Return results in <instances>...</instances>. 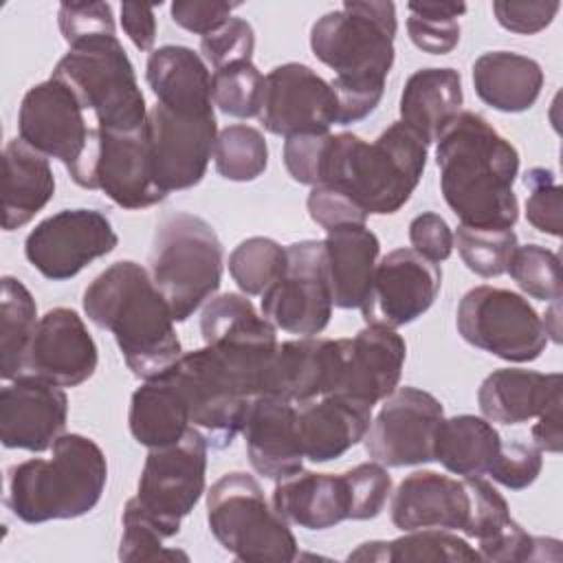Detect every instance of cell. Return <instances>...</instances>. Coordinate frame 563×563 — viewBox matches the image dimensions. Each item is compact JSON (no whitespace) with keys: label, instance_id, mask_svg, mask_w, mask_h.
Segmentation results:
<instances>
[{"label":"cell","instance_id":"40","mask_svg":"<svg viewBox=\"0 0 563 563\" xmlns=\"http://www.w3.org/2000/svg\"><path fill=\"white\" fill-rule=\"evenodd\" d=\"M453 246L471 273L490 279L508 271L519 242L512 229H473L460 224L453 233Z\"/></svg>","mask_w":563,"mask_h":563},{"label":"cell","instance_id":"24","mask_svg":"<svg viewBox=\"0 0 563 563\" xmlns=\"http://www.w3.org/2000/svg\"><path fill=\"white\" fill-rule=\"evenodd\" d=\"M389 512L391 523L402 532L420 528L462 532L471 512V495L464 479L435 471H413L391 493Z\"/></svg>","mask_w":563,"mask_h":563},{"label":"cell","instance_id":"17","mask_svg":"<svg viewBox=\"0 0 563 563\" xmlns=\"http://www.w3.org/2000/svg\"><path fill=\"white\" fill-rule=\"evenodd\" d=\"M440 288V264L413 249H394L378 260L361 314L365 323L396 330L420 319L433 306Z\"/></svg>","mask_w":563,"mask_h":563},{"label":"cell","instance_id":"19","mask_svg":"<svg viewBox=\"0 0 563 563\" xmlns=\"http://www.w3.org/2000/svg\"><path fill=\"white\" fill-rule=\"evenodd\" d=\"M97 363L99 350L84 319L73 308L57 306L40 317L20 374L59 387H77L92 378Z\"/></svg>","mask_w":563,"mask_h":563},{"label":"cell","instance_id":"45","mask_svg":"<svg viewBox=\"0 0 563 563\" xmlns=\"http://www.w3.org/2000/svg\"><path fill=\"white\" fill-rule=\"evenodd\" d=\"M350 490V519L365 521L383 512L391 497V475L378 462H363L343 473Z\"/></svg>","mask_w":563,"mask_h":563},{"label":"cell","instance_id":"27","mask_svg":"<svg viewBox=\"0 0 563 563\" xmlns=\"http://www.w3.org/2000/svg\"><path fill=\"white\" fill-rule=\"evenodd\" d=\"M273 508L306 530H328L350 519V490L341 475L297 471L275 482Z\"/></svg>","mask_w":563,"mask_h":563},{"label":"cell","instance_id":"7","mask_svg":"<svg viewBox=\"0 0 563 563\" xmlns=\"http://www.w3.org/2000/svg\"><path fill=\"white\" fill-rule=\"evenodd\" d=\"M53 79L66 84L97 128L134 132L147 123V103L134 66L117 35H99L68 46L55 64Z\"/></svg>","mask_w":563,"mask_h":563},{"label":"cell","instance_id":"13","mask_svg":"<svg viewBox=\"0 0 563 563\" xmlns=\"http://www.w3.org/2000/svg\"><path fill=\"white\" fill-rule=\"evenodd\" d=\"M119 235L97 209H62L44 218L24 240L29 264L51 282L79 275L90 262L112 253Z\"/></svg>","mask_w":563,"mask_h":563},{"label":"cell","instance_id":"48","mask_svg":"<svg viewBox=\"0 0 563 563\" xmlns=\"http://www.w3.org/2000/svg\"><path fill=\"white\" fill-rule=\"evenodd\" d=\"M57 24L68 46L99 35H117L110 2H62Z\"/></svg>","mask_w":563,"mask_h":563},{"label":"cell","instance_id":"16","mask_svg":"<svg viewBox=\"0 0 563 563\" xmlns=\"http://www.w3.org/2000/svg\"><path fill=\"white\" fill-rule=\"evenodd\" d=\"M147 136L156 185L165 194L191 189L205 178L213 156L216 114H176L154 103L147 112Z\"/></svg>","mask_w":563,"mask_h":563},{"label":"cell","instance_id":"23","mask_svg":"<svg viewBox=\"0 0 563 563\" xmlns=\"http://www.w3.org/2000/svg\"><path fill=\"white\" fill-rule=\"evenodd\" d=\"M249 462L266 479H284L303 468V449L292 402L260 394L242 427Z\"/></svg>","mask_w":563,"mask_h":563},{"label":"cell","instance_id":"28","mask_svg":"<svg viewBox=\"0 0 563 563\" xmlns=\"http://www.w3.org/2000/svg\"><path fill=\"white\" fill-rule=\"evenodd\" d=\"M328 282L334 308H363L380 255L378 235L367 224H345L325 231Z\"/></svg>","mask_w":563,"mask_h":563},{"label":"cell","instance_id":"54","mask_svg":"<svg viewBox=\"0 0 563 563\" xmlns=\"http://www.w3.org/2000/svg\"><path fill=\"white\" fill-rule=\"evenodd\" d=\"M409 242L416 253L431 262H444L453 253V231L435 211H422L409 222Z\"/></svg>","mask_w":563,"mask_h":563},{"label":"cell","instance_id":"30","mask_svg":"<svg viewBox=\"0 0 563 563\" xmlns=\"http://www.w3.org/2000/svg\"><path fill=\"white\" fill-rule=\"evenodd\" d=\"M2 229L15 231L29 224L53 198L55 176L48 156L22 139H11L2 150Z\"/></svg>","mask_w":563,"mask_h":563},{"label":"cell","instance_id":"35","mask_svg":"<svg viewBox=\"0 0 563 563\" xmlns=\"http://www.w3.org/2000/svg\"><path fill=\"white\" fill-rule=\"evenodd\" d=\"M347 561H380V563H475L479 552L455 530L420 528L409 530L391 541H365Z\"/></svg>","mask_w":563,"mask_h":563},{"label":"cell","instance_id":"8","mask_svg":"<svg viewBox=\"0 0 563 563\" xmlns=\"http://www.w3.org/2000/svg\"><path fill=\"white\" fill-rule=\"evenodd\" d=\"M207 523L216 541L238 561H295L290 523L268 506L260 482L244 471L224 473L207 490Z\"/></svg>","mask_w":563,"mask_h":563},{"label":"cell","instance_id":"33","mask_svg":"<svg viewBox=\"0 0 563 563\" xmlns=\"http://www.w3.org/2000/svg\"><path fill=\"white\" fill-rule=\"evenodd\" d=\"M128 427L139 444L154 449L178 442L194 424L183 394L165 374H161L134 389Z\"/></svg>","mask_w":563,"mask_h":563},{"label":"cell","instance_id":"44","mask_svg":"<svg viewBox=\"0 0 563 563\" xmlns=\"http://www.w3.org/2000/svg\"><path fill=\"white\" fill-rule=\"evenodd\" d=\"M121 523H123L121 543H119L121 561H163V559L189 561V556L183 550H172L163 545L165 541L163 532L136 508L132 499H128L123 506Z\"/></svg>","mask_w":563,"mask_h":563},{"label":"cell","instance_id":"39","mask_svg":"<svg viewBox=\"0 0 563 563\" xmlns=\"http://www.w3.org/2000/svg\"><path fill=\"white\" fill-rule=\"evenodd\" d=\"M407 33L413 46L429 55H446L460 44L464 2H407Z\"/></svg>","mask_w":563,"mask_h":563},{"label":"cell","instance_id":"36","mask_svg":"<svg viewBox=\"0 0 563 563\" xmlns=\"http://www.w3.org/2000/svg\"><path fill=\"white\" fill-rule=\"evenodd\" d=\"M0 288V376L13 380L40 319L31 290L18 277L4 275Z\"/></svg>","mask_w":563,"mask_h":563},{"label":"cell","instance_id":"2","mask_svg":"<svg viewBox=\"0 0 563 563\" xmlns=\"http://www.w3.org/2000/svg\"><path fill=\"white\" fill-rule=\"evenodd\" d=\"M396 4L385 0H345L310 26L314 57L334 70L339 125L363 121L378 108L396 57Z\"/></svg>","mask_w":563,"mask_h":563},{"label":"cell","instance_id":"31","mask_svg":"<svg viewBox=\"0 0 563 563\" xmlns=\"http://www.w3.org/2000/svg\"><path fill=\"white\" fill-rule=\"evenodd\" d=\"M477 97L499 112L530 110L543 88L541 64L512 51H488L473 62Z\"/></svg>","mask_w":563,"mask_h":563},{"label":"cell","instance_id":"32","mask_svg":"<svg viewBox=\"0 0 563 563\" xmlns=\"http://www.w3.org/2000/svg\"><path fill=\"white\" fill-rule=\"evenodd\" d=\"M462 75L455 68H420L400 92V121L422 136L427 145L435 143L449 121L462 110Z\"/></svg>","mask_w":563,"mask_h":563},{"label":"cell","instance_id":"43","mask_svg":"<svg viewBox=\"0 0 563 563\" xmlns=\"http://www.w3.org/2000/svg\"><path fill=\"white\" fill-rule=\"evenodd\" d=\"M464 484L471 495V512L462 532L477 539L479 550L501 539L508 530L517 526V521L510 515L508 501L490 482H486L484 477H464Z\"/></svg>","mask_w":563,"mask_h":563},{"label":"cell","instance_id":"15","mask_svg":"<svg viewBox=\"0 0 563 563\" xmlns=\"http://www.w3.org/2000/svg\"><path fill=\"white\" fill-rule=\"evenodd\" d=\"M336 95L321 75L299 62L275 66L264 77L260 123L271 134L290 139L299 134H325L336 123Z\"/></svg>","mask_w":563,"mask_h":563},{"label":"cell","instance_id":"56","mask_svg":"<svg viewBox=\"0 0 563 563\" xmlns=\"http://www.w3.org/2000/svg\"><path fill=\"white\" fill-rule=\"evenodd\" d=\"M561 400L556 398L552 400L537 418L534 427H532V444L539 451L545 453H561V444H563V431H561Z\"/></svg>","mask_w":563,"mask_h":563},{"label":"cell","instance_id":"3","mask_svg":"<svg viewBox=\"0 0 563 563\" xmlns=\"http://www.w3.org/2000/svg\"><path fill=\"white\" fill-rule=\"evenodd\" d=\"M86 317L112 332L128 369L143 380L161 376L183 354L172 310L147 268L121 260L84 290Z\"/></svg>","mask_w":563,"mask_h":563},{"label":"cell","instance_id":"9","mask_svg":"<svg viewBox=\"0 0 563 563\" xmlns=\"http://www.w3.org/2000/svg\"><path fill=\"white\" fill-rule=\"evenodd\" d=\"M66 172L75 185L103 191L121 209H147L167 198L154 180L147 123L134 132L90 128L81 156Z\"/></svg>","mask_w":563,"mask_h":563},{"label":"cell","instance_id":"25","mask_svg":"<svg viewBox=\"0 0 563 563\" xmlns=\"http://www.w3.org/2000/svg\"><path fill=\"white\" fill-rule=\"evenodd\" d=\"M372 424V407L341 394L319 396L297 409L303 457L314 464L332 462L356 446Z\"/></svg>","mask_w":563,"mask_h":563},{"label":"cell","instance_id":"53","mask_svg":"<svg viewBox=\"0 0 563 563\" xmlns=\"http://www.w3.org/2000/svg\"><path fill=\"white\" fill-rule=\"evenodd\" d=\"M238 7L240 2L224 0H176L169 7V15L174 24L202 37L222 26Z\"/></svg>","mask_w":563,"mask_h":563},{"label":"cell","instance_id":"10","mask_svg":"<svg viewBox=\"0 0 563 563\" xmlns=\"http://www.w3.org/2000/svg\"><path fill=\"white\" fill-rule=\"evenodd\" d=\"M207 451L209 442L198 427H189L178 442L147 451L132 501L165 539L180 532L183 517L205 493Z\"/></svg>","mask_w":563,"mask_h":563},{"label":"cell","instance_id":"21","mask_svg":"<svg viewBox=\"0 0 563 563\" xmlns=\"http://www.w3.org/2000/svg\"><path fill=\"white\" fill-rule=\"evenodd\" d=\"M407 343L385 325L367 323L352 339H341V372L334 394L374 409L400 383Z\"/></svg>","mask_w":563,"mask_h":563},{"label":"cell","instance_id":"6","mask_svg":"<svg viewBox=\"0 0 563 563\" xmlns=\"http://www.w3.org/2000/svg\"><path fill=\"white\" fill-rule=\"evenodd\" d=\"M150 275L174 321H187L222 282V242L216 229L189 211L165 213L152 238Z\"/></svg>","mask_w":563,"mask_h":563},{"label":"cell","instance_id":"42","mask_svg":"<svg viewBox=\"0 0 563 563\" xmlns=\"http://www.w3.org/2000/svg\"><path fill=\"white\" fill-rule=\"evenodd\" d=\"M506 273L528 297L545 303L561 301V260L554 251L541 244L517 246Z\"/></svg>","mask_w":563,"mask_h":563},{"label":"cell","instance_id":"37","mask_svg":"<svg viewBox=\"0 0 563 563\" xmlns=\"http://www.w3.org/2000/svg\"><path fill=\"white\" fill-rule=\"evenodd\" d=\"M216 172L231 183L257 180L268 167L264 134L246 123H231L218 132L213 147Z\"/></svg>","mask_w":563,"mask_h":563},{"label":"cell","instance_id":"29","mask_svg":"<svg viewBox=\"0 0 563 563\" xmlns=\"http://www.w3.org/2000/svg\"><path fill=\"white\" fill-rule=\"evenodd\" d=\"M561 383L559 372L543 374L521 367H501L482 380L477 405L490 422L521 424L537 418L552 400L561 398Z\"/></svg>","mask_w":563,"mask_h":563},{"label":"cell","instance_id":"55","mask_svg":"<svg viewBox=\"0 0 563 563\" xmlns=\"http://www.w3.org/2000/svg\"><path fill=\"white\" fill-rule=\"evenodd\" d=\"M121 26L130 42L139 51H152L156 42V18L152 4L123 2L121 4Z\"/></svg>","mask_w":563,"mask_h":563},{"label":"cell","instance_id":"57","mask_svg":"<svg viewBox=\"0 0 563 563\" xmlns=\"http://www.w3.org/2000/svg\"><path fill=\"white\" fill-rule=\"evenodd\" d=\"M541 321H543L548 339H552L559 345L563 341V336H561V301H552L550 308L545 310V314L541 317Z\"/></svg>","mask_w":563,"mask_h":563},{"label":"cell","instance_id":"26","mask_svg":"<svg viewBox=\"0 0 563 563\" xmlns=\"http://www.w3.org/2000/svg\"><path fill=\"white\" fill-rule=\"evenodd\" d=\"M145 79L156 103L176 114L198 117L213 112L211 70L202 55L189 46L165 44L154 48L145 64Z\"/></svg>","mask_w":563,"mask_h":563},{"label":"cell","instance_id":"50","mask_svg":"<svg viewBox=\"0 0 563 563\" xmlns=\"http://www.w3.org/2000/svg\"><path fill=\"white\" fill-rule=\"evenodd\" d=\"M308 216L314 224H319L325 231H332L336 227L345 224H365L367 213L341 189L317 185L310 189L306 198Z\"/></svg>","mask_w":563,"mask_h":563},{"label":"cell","instance_id":"46","mask_svg":"<svg viewBox=\"0 0 563 563\" xmlns=\"http://www.w3.org/2000/svg\"><path fill=\"white\" fill-rule=\"evenodd\" d=\"M523 185L530 189L526 198V220L537 231L561 238L563 187L556 183L554 172L545 167H532L523 174Z\"/></svg>","mask_w":563,"mask_h":563},{"label":"cell","instance_id":"47","mask_svg":"<svg viewBox=\"0 0 563 563\" xmlns=\"http://www.w3.org/2000/svg\"><path fill=\"white\" fill-rule=\"evenodd\" d=\"M255 51V31L244 18H229L222 26L200 37L202 59L213 66V70L235 64L251 62Z\"/></svg>","mask_w":563,"mask_h":563},{"label":"cell","instance_id":"38","mask_svg":"<svg viewBox=\"0 0 563 563\" xmlns=\"http://www.w3.org/2000/svg\"><path fill=\"white\" fill-rule=\"evenodd\" d=\"M286 246L273 238L242 240L229 255V273L246 297L264 295L286 271Z\"/></svg>","mask_w":563,"mask_h":563},{"label":"cell","instance_id":"51","mask_svg":"<svg viewBox=\"0 0 563 563\" xmlns=\"http://www.w3.org/2000/svg\"><path fill=\"white\" fill-rule=\"evenodd\" d=\"M559 9H561V2L556 0H528V2L495 0L493 2V13L499 26L519 35H534L545 26H550Z\"/></svg>","mask_w":563,"mask_h":563},{"label":"cell","instance_id":"5","mask_svg":"<svg viewBox=\"0 0 563 563\" xmlns=\"http://www.w3.org/2000/svg\"><path fill=\"white\" fill-rule=\"evenodd\" d=\"M108 460L101 446L81 433H64L51 457H31L7 471L4 504L24 523L77 519L101 499Z\"/></svg>","mask_w":563,"mask_h":563},{"label":"cell","instance_id":"14","mask_svg":"<svg viewBox=\"0 0 563 563\" xmlns=\"http://www.w3.org/2000/svg\"><path fill=\"white\" fill-rule=\"evenodd\" d=\"M444 420L442 402L418 387H396L380 405L363 438L365 453L387 466H416L433 462V442Z\"/></svg>","mask_w":563,"mask_h":563},{"label":"cell","instance_id":"11","mask_svg":"<svg viewBox=\"0 0 563 563\" xmlns=\"http://www.w3.org/2000/svg\"><path fill=\"white\" fill-rule=\"evenodd\" d=\"M455 328L468 345L508 363L537 361L550 341L541 314L523 295L486 284L460 299Z\"/></svg>","mask_w":563,"mask_h":563},{"label":"cell","instance_id":"1","mask_svg":"<svg viewBox=\"0 0 563 563\" xmlns=\"http://www.w3.org/2000/svg\"><path fill=\"white\" fill-rule=\"evenodd\" d=\"M440 191L460 224L512 229L519 218V152L482 114L460 110L435 141Z\"/></svg>","mask_w":563,"mask_h":563},{"label":"cell","instance_id":"18","mask_svg":"<svg viewBox=\"0 0 563 563\" xmlns=\"http://www.w3.org/2000/svg\"><path fill=\"white\" fill-rule=\"evenodd\" d=\"M18 134L26 145L48 158H57L68 169L81 156L90 128L73 90L48 77L24 92Z\"/></svg>","mask_w":563,"mask_h":563},{"label":"cell","instance_id":"52","mask_svg":"<svg viewBox=\"0 0 563 563\" xmlns=\"http://www.w3.org/2000/svg\"><path fill=\"white\" fill-rule=\"evenodd\" d=\"M330 132L325 134H299L284 143V165L288 176L308 187H317L321 180V163L325 154Z\"/></svg>","mask_w":563,"mask_h":563},{"label":"cell","instance_id":"34","mask_svg":"<svg viewBox=\"0 0 563 563\" xmlns=\"http://www.w3.org/2000/svg\"><path fill=\"white\" fill-rule=\"evenodd\" d=\"M501 446V435L490 420L460 413L444 418L433 442V462L462 477H484Z\"/></svg>","mask_w":563,"mask_h":563},{"label":"cell","instance_id":"22","mask_svg":"<svg viewBox=\"0 0 563 563\" xmlns=\"http://www.w3.org/2000/svg\"><path fill=\"white\" fill-rule=\"evenodd\" d=\"M341 372V339L299 336L277 343L264 372L262 394L308 402L334 394Z\"/></svg>","mask_w":563,"mask_h":563},{"label":"cell","instance_id":"49","mask_svg":"<svg viewBox=\"0 0 563 563\" xmlns=\"http://www.w3.org/2000/svg\"><path fill=\"white\" fill-rule=\"evenodd\" d=\"M543 451L526 442H501L497 457L493 460L488 475L493 482L510 488L523 490L537 482L543 468Z\"/></svg>","mask_w":563,"mask_h":563},{"label":"cell","instance_id":"41","mask_svg":"<svg viewBox=\"0 0 563 563\" xmlns=\"http://www.w3.org/2000/svg\"><path fill=\"white\" fill-rule=\"evenodd\" d=\"M211 99L227 117H257L264 99V75L253 62L222 66L211 75Z\"/></svg>","mask_w":563,"mask_h":563},{"label":"cell","instance_id":"4","mask_svg":"<svg viewBox=\"0 0 563 563\" xmlns=\"http://www.w3.org/2000/svg\"><path fill=\"white\" fill-rule=\"evenodd\" d=\"M429 145L402 121H394L372 143L352 132L330 134L319 185L347 194L367 216L400 211L416 191Z\"/></svg>","mask_w":563,"mask_h":563},{"label":"cell","instance_id":"20","mask_svg":"<svg viewBox=\"0 0 563 563\" xmlns=\"http://www.w3.org/2000/svg\"><path fill=\"white\" fill-rule=\"evenodd\" d=\"M68 396L64 387L20 374L0 389V442L42 453L64 435Z\"/></svg>","mask_w":563,"mask_h":563},{"label":"cell","instance_id":"12","mask_svg":"<svg viewBox=\"0 0 563 563\" xmlns=\"http://www.w3.org/2000/svg\"><path fill=\"white\" fill-rule=\"evenodd\" d=\"M284 275L262 295V317L275 328L299 334H321L332 317V292L323 240H301L286 246Z\"/></svg>","mask_w":563,"mask_h":563}]
</instances>
